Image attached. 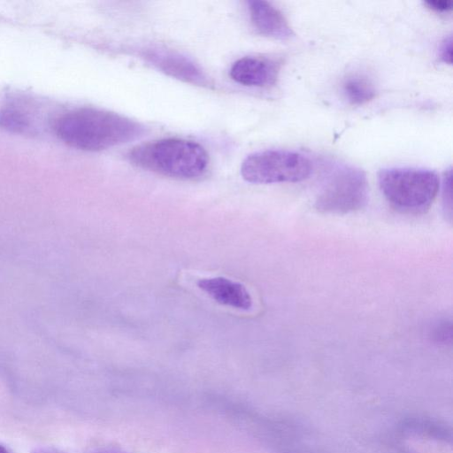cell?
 <instances>
[{
    "label": "cell",
    "mask_w": 453,
    "mask_h": 453,
    "mask_svg": "<svg viewBox=\"0 0 453 453\" xmlns=\"http://www.w3.org/2000/svg\"><path fill=\"white\" fill-rule=\"evenodd\" d=\"M248 4L251 21L260 34L280 40L293 35L288 20L273 4L263 0L249 1Z\"/></svg>",
    "instance_id": "8"
},
{
    "label": "cell",
    "mask_w": 453,
    "mask_h": 453,
    "mask_svg": "<svg viewBox=\"0 0 453 453\" xmlns=\"http://www.w3.org/2000/svg\"><path fill=\"white\" fill-rule=\"evenodd\" d=\"M312 173L311 160L301 153L266 150L249 155L241 165L242 178L250 183L298 182Z\"/></svg>",
    "instance_id": "5"
},
{
    "label": "cell",
    "mask_w": 453,
    "mask_h": 453,
    "mask_svg": "<svg viewBox=\"0 0 453 453\" xmlns=\"http://www.w3.org/2000/svg\"><path fill=\"white\" fill-rule=\"evenodd\" d=\"M368 200V181L365 172L340 165L325 178L314 202L317 211L342 215L359 211Z\"/></svg>",
    "instance_id": "4"
},
{
    "label": "cell",
    "mask_w": 453,
    "mask_h": 453,
    "mask_svg": "<svg viewBox=\"0 0 453 453\" xmlns=\"http://www.w3.org/2000/svg\"><path fill=\"white\" fill-rule=\"evenodd\" d=\"M424 4L430 10L439 13H447L452 10V2L449 0H429Z\"/></svg>",
    "instance_id": "14"
},
{
    "label": "cell",
    "mask_w": 453,
    "mask_h": 453,
    "mask_svg": "<svg viewBox=\"0 0 453 453\" xmlns=\"http://www.w3.org/2000/svg\"><path fill=\"white\" fill-rule=\"evenodd\" d=\"M197 286L220 304L243 311L252 307L249 291L239 282L224 277H211L200 279Z\"/></svg>",
    "instance_id": "7"
},
{
    "label": "cell",
    "mask_w": 453,
    "mask_h": 453,
    "mask_svg": "<svg viewBox=\"0 0 453 453\" xmlns=\"http://www.w3.org/2000/svg\"><path fill=\"white\" fill-rule=\"evenodd\" d=\"M451 169H448L442 179V202L445 215L451 219L452 215V198H451Z\"/></svg>",
    "instance_id": "13"
},
{
    "label": "cell",
    "mask_w": 453,
    "mask_h": 453,
    "mask_svg": "<svg viewBox=\"0 0 453 453\" xmlns=\"http://www.w3.org/2000/svg\"><path fill=\"white\" fill-rule=\"evenodd\" d=\"M280 70L279 62L262 57H244L230 69L232 79L242 85L265 87L275 83Z\"/></svg>",
    "instance_id": "6"
},
{
    "label": "cell",
    "mask_w": 453,
    "mask_h": 453,
    "mask_svg": "<svg viewBox=\"0 0 453 453\" xmlns=\"http://www.w3.org/2000/svg\"><path fill=\"white\" fill-rule=\"evenodd\" d=\"M130 160L139 167L177 179H194L206 171L209 157L198 143L163 139L135 147Z\"/></svg>",
    "instance_id": "2"
},
{
    "label": "cell",
    "mask_w": 453,
    "mask_h": 453,
    "mask_svg": "<svg viewBox=\"0 0 453 453\" xmlns=\"http://www.w3.org/2000/svg\"><path fill=\"white\" fill-rule=\"evenodd\" d=\"M54 128L65 143L88 151L128 142L143 133L139 123L127 117L93 108L65 112L56 120Z\"/></svg>",
    "instance_id": "1"
},
{
    "label": "cell",
    "mask_w": 453,
    "mask_h": 453,
    "mask_svg": "<svg viewBox=\"0 0 453 453\" xmlns=\"http://www.w3.org/2000/svg\"><path fill=\"white\" fill-rule=\"evenodd\" d=\"M0 453H10L6 448L0 445Z\"/></svg>",
    "instance_id": "17"
},
{
    "label": "cell",
    "mask_w": 453,
    "mask_h": 453,
    "mask_svg": "<svg viewBox=\"0 0 453 453\" xmlns=\"http://www.w3.org/2000/svg\"><path fill=\"white\" fill-rule=\"evenodd\" d=\"M378 183L390 205L406 214L426 212L440 189L436 173L424 168H384L378 173Z\"/></svg>",
    "instance_id": "3"
},
{
    "label": "cell",
    "mask_w": 453,
    "mask_h": 453,
    "mask_svg": "<svg viewBox=\"0 0 453 453\" xmlns=\"http://www.w3.org/2000/svg\"><path fill=\"white\" fill-rule=\"evenodd\" d=\"M403 428L414 433L421 434L424 436L438 440H450V431L442 424L424 418H410L403 425Z\"/></svg>",
    "instance_id": "11"
},
{
    "label": "cell",
    "mask_w": 453,
    "mask_h": 453,
    "mask_svg": "<svg viewBox=\"0 0 453 453\" xmlns=\"http://www.w3.org/2000/svg\"><path fill=\"white\" fill-rule=\"evenodd\" d=\"M0 122L4 127L13 131L21 130L27 125L25 117L13 111L3 112L0 117Z\"/></svg>",
    "instance_id": "12"
},
{
    "label": "cell",
    "mask_w": 453,
    "mask_h": 453,
    "mask_svg": "<svg viewBox=\"0 0 453 453\" xmlns=\"http://www.w3.org/2000/svg\"><path fill=\"white\" fill-rule=\"evenodd\" d=\"M440 58L447 64L451 65L452 63V38L449 36L445 38L440 49Z\"/></svg>",
    "instance_id": "15"
},
{
    "label": "cell",
    "mask_w": 453,
    "mask_h": 453,
    "mask_svg": "<svg viewBox=\"0 0 453 453\" xmlns=\"http://www.w3.org/2000/svg\"><path fill=\"white\" fill-rule=\"evenodd\" d=\"M342 90L348 101L354 105L364 104L376 96L373 83L360 75L348 77L342 84Z\"/></svg>",
    "instance_id": "10"
},
{
    "label": "cell",
    "mask_w": 453,
    "mask_h": 453,
    "mask_svg": "<svg viewBox=\"0 0 453 453\" xmlns=\"http://www.w3.org/2000/svg\"><path fill=\"white\" fill-rule=\"evenodd\" d=\"M150 61L165 73L194 84L203 85L207 82L203 72L189 59L172 52H151Z\"/></svg>",
    "instance_id": "9"
},
{
    "label": "cell",
    "mask_w": 453,
    "mask_h": 453,
    "mask_svg": "<svg viewBox=\"0 0 453 453\" xmlns=\"http://www.w3.org/2000/svg\"><path fill=\"white\" fill-rule=\"evenodd\" d=\"M98 453H122V452H116V451H111V450H104V451H101V452H98Z\"/></svg>",
    "instance_id": "18"
},
{
    "label": "cell",
    "mask_w": 453,
    "mask_h": 453,
    "mask_svg": "<svg viewBox=\"0 0 453 453\" xmlns=\"http://www.w3.org/2000/svg\"><path fill=\"white\" fill-rule=\"evenodd\" d=\"M31 453H66L53 447H38L32 450Z\"/></svg>",
    "instance_id": "16"
}]
</instances>
